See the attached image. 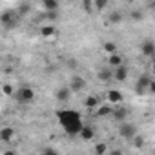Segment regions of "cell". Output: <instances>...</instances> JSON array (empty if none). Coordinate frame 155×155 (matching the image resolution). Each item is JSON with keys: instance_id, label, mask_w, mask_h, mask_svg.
<instances>
[{"instance_id": "cell-12", "label": "cell", "mask_w": 155, "mask_h": 155, "mask_svg": "<svg viewBox=\"0 0 155 155\" xmlns=\"http://www.w3.org/2000/svg\"><path fill=\"white\" fill-rule=\"evenodd\" d=\"M128 115H130V111H128V108H124V106H117V108L113 110V119H115L117 122H122Z\"/></svg>"}, {"instance_id": "cell-9", "label": "cell", "mask_w": 155, "mask_h": 155, "mask_svg": "<svg viewBox=\"0 0 155 155\" xmlns=\"http://www.w3.org/2000/svg\"><path fill=\"white\" fill-rule=\"evenodd\" d=\"M0 139H2V142H11L15 139V128L4 126L2 130H0Z\"/></svg>"}, {"instance_id": "cell-13", "label": "cell", "mask_w": 155, "mask_h": 155, "mask_svg": "<svg viewBox=\"0 0 155 155\" xmlns=\"http://www.w3.org/2000/svg\"><path fill=\"white\" fill-rule=\"evenodd\" d=\"M97 77H99V81H102V82H110V81H113V71L108 69V68H102V69H99Z\"/></svg>"}, {"instance_id": "cell-20", "label": "cell", "mask_w": 155, "mask_h": 155, "mask_svg": "<svg viewBox=\"0 0 155 155\" xmlns=\"http://www.w3.org/2000/svg\"><path fill=\"white\" fill-rule=\"evenodd\" d=\"M84 104H86V108H97L99 106V99L95 97V95H90V97H86V101H84Z\"/></svg>"}, {"instance_id": "cell-11", "label": "cell", "mask_w": 155, "mask_h": 155, "mask_svg": "<svg viewBox=\"0 0 155 155\" xmlns=\"http://www.w3.org/2000/svg\"><path fill=\"white\" fill-rule=\"evenodd\" d=\"M69 95H71L69 86H62V88H58V90H57V93H55V97H57V101H58V102H66V101L69 99Z\"/></svg>"}, {"instance_id": "cell-8", "label": "cell", "mask_w": 155, "mask_h": 155, "mask_svg": "<svg viewBox=\"0 0 155 155\" xmlns=\"http://www.w3.org/2000/svg\"><path fill=\"white\" fill-rule=\"evenodd\" d=\"M140 51H142L144 57L153 58V57H155V42H151V40H144L142 46H140Z\"/></svg>"}, {"instance_id": "cell-27", "label": "cell", "mask_w": 155, "mask_h": 155, "mask_svg": "<svg viewBox=\"0 0 155 155\" xmlns=\"http://www.w3.org/2000/svg\"><path fill=\"white\" fill-rule=\"evenodd\" d=\"M42 155H58V151H57L55 148H51V146H46V148L42 150Z\"/></svg>"}, {"instance_id": "cell-17", "label": "cell", "mask_w": 155, "mask_h": 155, "mask_svg": "<svg viewBox=\"0 0 155 155\" xmlns=\"http://www.w3.org/2000/svg\"><path fill=\"white\" fill-rule=\"evenodd\" d=\"M113 110L115 108H111L110 104H104L97 110V117H110V115H113Z\"/></svg>"}, {"instance_id": "cell-2", "label": "cell", "mask_w": 155, "mask_h": 155, "mask_svg": "<svg viewBox=\"0 0 155 155\" xmlns=\"http://www.w3.org/2000/svg\"><path fill=\"white\" fill-rule=\"evenodd\" d=\"M18 104H29V102H33V99H35V91H33V88H29V86H20L18 90H17V93H15V97H13Z\"/></svg>"}, {"instance_id": "cell-29", "label": "cell", "mask_w": 155, "mask_h": 155, "mask_svg": "<svg viewBox=\"0 0 155 155\" xmlns=\"http://www.w3.org/2000/svg\"><path fill=\"white\" fill-rule=\"evenodd\" d=\"M131 18H133V20H140V18H142V11H139V9L131 11Z\"/></svg>"}, {"instance_id": "cell-28", "label": "cell", "mask_w": 155, "mask_h": 155, "mask_svg": "<svg viewBox=\"0 0 155 155\" xmlns=\"http://www.w3.org/2000/svg\"><path fill=\"white\" fill-rule=\"evenodd\" d=\"M106 6H108L106 0H97V2H95V9H99V11H102Z\"/></svg>"}, {"instance_id": "cell-25", "label": "cell", "mask_w": 155, "mask_h": 155, "mask_svg": "<svg viewBox=\"0 0 155 155\" xmlns=\"http://www.w3.org/2000/svg\"><path fill=\"white\" fill-rule=\"evenodd\" d=\"M131 144H133L137 150H140V148L144 146V139H142L140 135H135V137H133V140H131Z\"/></svg>"}, {"instance_id": "cell-14", "label": "cell", "mask_w": 155, "mask_h": 155, "mask_svg": "<svg viewBox=\"0 0 155 155\" xmlns=\"http://www.w3.org/2000/svg\"><path fill=\"white\" fill-rule=\"evenodd\" d=\"M42 8H44L46 13H57L58 11V2H55V0H44Z\"/></svg>"}, {"instance_id": "cell-24", "label": "cell", "mask_w": 155, "mask_h": 155, "mask_svg": "<svg viewBox=\"0 0 155 155\" xmlns=\"http://www.w3.org/2000/svg\"><path fill=\"white\" fill-rule=\"evenodd\" d=\"M2 91H4L6 97H15V93H17L15 88H13L11 84H4V86H2Z\"/></svg>"}, {"instance_id": "cell-7", "label": "cell", "mask_w": 155, "mask_h": 155, "mask_svg": "<svg viewBox=\"0 0 155 155\" xmlns=\"http://www.w3.org/2000/svg\"><path fill=\"white\" fill-rule=\"evenodd\" d=\"M106 99H108V102H111V104H115V106H120V104L124 102V95H122L119 90H110V91L106 93Z\"/></svg>"}, {"instance_id": "cell-34", "label": "cell", "mask_w": 155, "mask_h": 155, "mask_svg": "<svg viewBox=\"0 0 155 155\" xmlns=\"http://www.w3.org/2000/svg\"><path fill=\"white\" fill-rule=\"evenodd\" d=\"M4 155H17V151L15 150H8V151H4Z\"/></svg>"}, {"instance_id": "cell-3", "label": "cell", "mask_w": 155, "mask_h": 155, "mask_svg": "<svg viewBox=\"0 0 155 155\" xmlns=\"http://www.w3.org/2000/svg\"><path fill=\"white\" fill-rule=\"evenodd\" d=\"M119 133H120V137H124L128 140H133V137L137 135V126L131 124V122H122L119 126Z\"/></svg>"}, {"instance_id": "cell-19", "label": "cell", "mask_w": 155, "mask_h": 155, "mask_svg": "<svg viewBox=\"0 0 155 155\" xmlns=\"http://www.w3.org/2000/svg\"><path fill=\"white\" fill-rule=\"evenodd\" d=\"M117 48H119V46H117V42H113V40H108V42L102 46V49H104L108 55H115V53H117Z\"/></svg>"}, {"instance_id": "cell-30", "label": "cell", "mask_w": 155, "mask_h": 155, "mask_svg": "<svg viewBox=\"0 0 155 155\" xmlns=\"http://www.w3.org/2000/svg\"><path fill=\"white\" fill-rule=\"evenodd\" d=\"M44 17L49 18V20H55V18H58V11H57V13H46Z\"/></svg>"}, {"instance_id": "cell-21", "label": "cell", "mask_w": 155, "mask_h": 155, "mask_svg": "<svg viewBox=\"0 0 155 155\" xmlns=\"http://www.w3.org/2000/svg\"><path fill=\"white\" fill-rule=\"evenodd\" d=\"M108 153V144L106 142H97L95 144V155H106Z\"/></svg>"}, {"instance_id": "cell-4", "label": "cell", "mask_w": 155, "mask_h": 155, "mask_svg": "<svg viewBox=\"0 0 155 155\" xmlns=\"http://www.w3.org/2000/svg\"><path fill=\"white\" fill-rule=\"evenodd\" d=\"M17 13H13V11H4L2 15H0V22H2V26L4 28H13L15 24H17Z\"/></svg>"}, {"instance_id": "cell-26", "label": "cell", "mask_w": 155, "mask_h": 155, "mask_svg": "<svg viewBox=\"0 0 155 155\" xmlns=\"http://www.w3.org/2000/svg\"><path fill=\"white\" fill-rule=\"evenodd\" d=\"M29 9H31V6H29V4H22V6L18 8V11H17V15H18V17H22V15H26V13H28Z\"/></svg>"}, {"instance_id": "cell-16", "label": "cell", "mask_w": 155, "mask_h": 155, "mask_svg": "<svg viewBox=\"0 0 155 155\" xmlns=\"http://www.w3.org/2000/svg\"><path fill=\"white\" fill-rule=\"evenodd\" d=\"M82 140H91L93 137H95V130L91 128V126H84L82 128V131H81V135H79Z\"/></svg>"}, {"instance_id": "cell-15", "label": "cell", "mask_w": 155, "mask_h": 155, "mask_svg": "<svg viewBox=\"0 0 155 155\" xmlns=\"http://www.w3.org/2000/svg\"><path fill=\"white\" fill-rule=\"evenodd\" d=\"M108 64H110L113 69H117V68L124 66V64H122V57H120L119 53H115V55H110V57H108Z\"/></svg>"}, {"instance_id": "cell-6", "label": "cell", "mask_w": 155, "mask_h": 155, "mask_svg": "<svg viewBox=\"0 0 155 155\" xmlns=\"http://www.w3.org/2000/svg\"><path fill=\"white\" fill-rule=\"evenodd\" d=\"M86 88V81L82 79V77H73V79L69 81V90L73 91V93H79V91H82Z\"/></svg>"}, {"instance_id": "cell-18", "label": "cell", "mask_w": 155, "mask_h": 155, "mask_svg": "<svg viewBox=\"0 0 155 155\" xmlns=\"http://www.w3.org/2000/svg\"><path fill=\"white\" fill-rule=\"evenodd\" d=\"M40 35L46 37V38H48V37H53V35H57V28L51 26V24H49V26H42V28H40Z\"/></svg>"}, {"instance_id": "cell-10", "label": "cell", "mask_w": 155, "mask_h": 155, "mask_svg": "<svg viewBox=\"0 0 155 155\" xmlns=\"http://www.w3.org/2000/svg\"><path fill=\"white\" fill-rule=\"evenodd\" d=\"M128 68L126 66H120V68H117V69H113V79L117 81V82H124L126 79H128Z\"/></svg>"}, {"instance_id": "cell-31", "label": "cell", "mask_w": 155, "mask_h": 155, "mask_svg": "<svg viewBox=\"0 0 155 155\" xmlns=\"http://www.w3.org/2000/svg\"><path fill=\"white\" fill-rule=\"evenodd\" d=\"M110 155H124V153H122V150L115 148V150H111V151H110Z\"/></svg>"}, {"instance_id": "cell-36", "label": "cell", "mask_w": 155, "mask_h": 155, "mask_svg": "<svg viewBox=\"0 0 155 155\" xmlns=\"http://www.w3.org/2000/svg\"><path fill=\"white\" fill-rule=\"evenodd\" d=\"M153 58H155V57H153Z\"/></svg>"}, {"instance_id": "cell-1", "label": "cell", "mask_w": 155, "mask_h": 155, "mask_svg": "<svg viewBox=\"0 0 155 155\" xmlns=\"http://www.w3.org/2000/svg\"><path fill=\"white\" fill-rule=\"evenodd\" d=\"M57 117H58V122H60V126L64 128V131L68 135H81L84 124H82V117H81L79 111H75V110H58Z\"/></svg>"}, {"instance_id": "cell-22", "label": "cell", "mask_w": 155, "mask_h": 155, "mask_svg": "<svg viewBox=\"0 0 155 155\" xmlns=\"http://www.w3.org/2000/svg\"><path fill=\"white\" fill-rule=\"evenodd\" d=\"M108 20H110L111 24H119V22L122 20V13H120V11H113V13L108 17Z\"/></svg>"}, {"instance_id": "cell-32", "label": "cell", "mask_w": 155, "mask_h": 155, "mask_svg": "<svg viewBox=\"0 0 155 155\" xmlns=\"http://www.w3.org/2000/svg\"><path fill=\"white\" fill-rule=\"evenodd\" d=\"M68 66H69V68H77V60L69 58V60H68Z\"/></svg>"}, {"instance_id": "cell-35", "label": "cell", "mask_w": 155, "mask_h": 155, "mask_svg": "<svg viewBox=\"0 0 155 155\" xmlns=\"http://www.w3.org/2000/svg\"><path fill=\"white\" fill-rule=\"evenodd\" d=\"M151 73L155 75V58H153V64H151Z\"/></svg>"}, {"instance_id": "cell-33", "label": "cell", "mask_w": 155, "mask_h": 155, "mask_svg": "<svg viewBox=\"0 0 155 155\" xmlns=\"http://www.w3.org/2000/svg\"><path fill=\"white\" fill-rule=\"evenodd\" d=\"M148 91H150V93H155V81H151V84H150Z\"/></svg>"}, {"instance_id": "cell-23", "label": "cell", "mask_w": 155, "mask_h": 155, "mask_svg": "<svg viewBox=\"0 0 155 155\" xmlns=\"http://www.w3.org/2000/svg\"><path fill=\"white\" fill-rule=\"evenodd\" d=\"M82 9H84L86 13H93L95 2H93V0H84V2H82Z\"/></svg>"}, {"instance_id": "cell-5", "label": "cell", "mask_w": 155, "mask_h": 155, "mask_svg": "<svg viewBox=\"0 0 155 155\" xmlns=\"http://www.w3.org/2000/svg\"><path fill=\"white\" fill-rule=\"evenodd\" d=\"M150 84H151V79H150V75H140L139 77V81H137V84H135V91L137 93H144L148 88H150Z\"/></svg>"}]
</instances>
